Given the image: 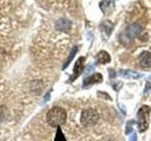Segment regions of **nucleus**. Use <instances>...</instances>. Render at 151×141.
Returning <instances> with one entry per match:
<instances>
[{
	"label": "nucleus",
	"mask_w": 151,
	"mask_h": 141,
	"mask_svg": "<svg viewBox=\"0 0 151 141\" xmlns=\"http://www.w3.org/2000/svg\"><path fill=\"white\" fill-rule=\"evenodd\" d=\"M66 112L63 108L60 106H55L48 111L46 115V121L52 127H60L65 123L66 121Z\"/></svg>",
	"instance_id": "obj_1"
},
{
	"label": "nucleus",
	"mask_w": 151,
	"mask_h": 141,
	"mask_svg": "<svg viewBox=\"0 0 151 141\" xmlns=\"http://www.w3.org/2000/svg\"><path fill=\"white\" fill-rule=\"evenodd\" d=\"M150 114V107L147 105L142 106L138 113H137V118H138V129L141 133L145 132L148 128V118Z\"/></svg>",
	"instance_id": "obj_2"
},
{
	"label": "nucleus",
	"mask_w": 151,
	"mask_h": 141,
	"mask_svg": "<svg viewBox=\"0 0 151 141\" xmlns=\"http://www.w3.org/2000/svg\"><path fill=\"white\" fill-rule=\"evenodd\" d=\"M99 119V114L94 109H86L82 111L80 116V122L83 126H93L96 123Z\"/></svg>",
	"instance_id": "obj_3"
},
{
	"label": "nucleus",
	"mask_w": 151,
	"mask_h": 141,
	"mask_svg": "<svg viewBox=\"0 0 151 141\" xmlns=\"http://www.w3.org/2000/svg\"><path fill=\"white\" fill-rule=\"evenodd\" d=\"M141 31H142V26L138 23H134L127 28V30L125 32L126 37L129 40H132V39H134L135 37L138 36L141 33Z\"/></svg>",
	"instance_id": "obj_4"
},
{
	"label": "nucleus",
	"mask_w": 151,
	"mask_h": 141,
	"mask_svg": "<svg viewBox=\"0 0 151 141\" xmlns=\"http://www.w3.org/2000/svg\"><path fill=\"white\" fill-rule=\"evenodd\" d=\"M84 63H85V58H83V56H81V58H79L77 62H76L75 66H74V70H73V76L72 78H71L70 80L71 81H74L75 79H77L80 73H82V70L84 69Z\"/></svg>",
	"instance_id": "obj_5"
},
{
	"label": "nucleus",
	"mask_w": 151,
	"mask_h": 141,
	"mask_svg": "<svg viewBox=\"0 0 151 141\" xmlns=\"http://www.w3.org/2000/svg\"><path fill=\"white\" fill-rule=\"evenodd\" d=\"M103 80V76L101 75V73H93L91 76H89L87 78L84 79V82H83V87H88V86H91L93 84H96V83H100Z\"/></svg>",
	"instance_id": "obj_6"
},
{
	"label": "nucleus",
	"mask_w": 151,
	"mask_h": 141,
	"mask_svg": "<svg viewBox=\"0 0 151 141\" xmlns=\"http://www.w3.org/2000/svg\"><path fill=\"white\" fill-rule=\"evenodd\" d=\"M140 63L145 68L151 67V53L148 51H144L140 56Z\"/></svg>",
	"instance_id": "obj_7"
},
{
	"label": "nucleus",
	"mask_w": 151,
	"mask_h": 141,
	"mask_svg": "<svg viewBox=\"0 0 151 141\" xmlns=\"http://www.w3.org/2000/svg\"><path fill=\"white\" fill-rule=\"evenodd\" d=\"M99 7L103 13H109L114 7V0H102L99 4Z\"/></svg>",
	"instance_id": "obj_8"
},
{
	"label": "nucleus",
	"mask_w": 151,
	"mask_h": 141,
	"mask_svg": "<svg viewBox=\"0 0 151 141\" xmlns=\"http://www.w3.org/2000/svg\"><path fill=\"white\" fill-rule=\"evenodd\" d=\"M120 75L122 77L127 78V79H138L142 76L139 73L134 72V70H121Z\"/></svg>",
	"instance_id": "obj_9"
},
{
	"label": "nucleus",
	"mask_w": 151,
	"mask_h": 141,
	"mask_svg": "<svg viewBox=\"0 0 151 141\" xmlns=\"http://www.w3.org/2000/svg\"><path fill=\"white\" fill-rule=\"evenodd\" d=\"M96 59H97L98 63L106 64V63H109L111 61V56L106 51H101V52H99V53L97 54Z\"/></svg>",
	"instance_id": "obj_10"
},
{
	"label": "nucleus",
	"mask_w": 151,
	"mask_h": 141,
	"mask_svg": "<svg viewBox=\"0 0 151 141\" xmlns=\"http://www.w3.org/2000/svg\"><path fill=\"white\" fill-rule=\"evenodd\" d=\"M57 27L61 31H69L71 28V23L70 21L66 20V19H61V20L58 21V23H57Z\"/></svg>",
	"instance_id": "obj_11"
},
{
	"label": "nucleus",
	"mask_w": 151,
	"mask_h": 141,
	"mask_svg": "<svg viewBox=\"0 0 151 141\" xmlns=\"http://www.w3.org/2000/svg\"><path fill=\"white\" fill-rule=\"evenodd\" d=\"M77 51H78V47H77V46H74V47H73V49L71 50V52H70V55H69V56H68L67 60H66V62H65L64 65H63V70L68 67V65L71 63V61L73 60V58H75L76 54H77Z\"/></svg>",
	"instance_id": "obj_12"
},
{
	"label": "nucleus",
	"mask_w": 151,
	"mask_h": 141,
	"mask_svg": "<svg viewBox=\"0 0 151 141\" xmlns=\"http://www.w3.org/2000/svg\"><path fill=\"white\" fill-rule=\"evenodd\" d=\"M54 141H66L64 135L63 134V132H61L60 127H58V130H57V135H56V137H55Z\"/></svg>",
	"instance_id": "obj_13"
},
{
	"label": "nucleus",
	"mask_w": 151,
	"mask_h": 141,
	"mask_svg": "<svg viewBox=\"0 0 151 141\" xmlns=\"http://www.w3.org/2000/svg\"><path fill=\"white\" fill-rule=\"evenodd\" d=\"M135 123V120H129V122L127 123V126H126V134L129 135L130 134L132 131H133V129H132L131 125H133Z\"/></svg>",
	"instance_id": "obj_14"
},
{
	"label": "nucleus",
	"mask_w": 151,
	"mask_h": 141,
	"mask_svg": "<svg viewBox=\"0 0 151 141\" xmlns=\"http://www.w3.org/2000/svg\"><path fill=\"white\" fill-rule=\"evenodd\" d=\"M129 141H137V135H136L135 133L132 134V135L129 136Z\"/></svg>",
	"instance_id": "obj_15"
},
{
	"label": "nucleus",
	"mask_w": 151,
	"mask_h": 141,
	"mask_svg": "<svg viewBox=\"0 0 151 141\" xmlns=\"http://www.w3.org/2000/svg\"><path fill=\"white\" fill-rule=\"evenodd\" d=\"M109 72H110V77H111V78H114V77L116 76L115 72H114L113 70H110Z\"/></svg>",
	"instance_id": "obj_16"
}]
</instances>
